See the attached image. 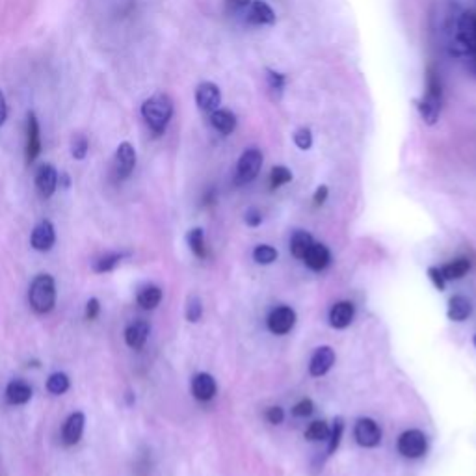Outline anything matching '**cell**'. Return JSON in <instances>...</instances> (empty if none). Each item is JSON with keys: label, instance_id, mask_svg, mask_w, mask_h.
Returning a JSON list of instances; mask_svg holds the SVG:
<instances>
[{"label": "cell", "instance_id": "cell-1", "mask_svg": "<svg viewBox=\"0 0 476 476\" xmlns=\"http://www.w3.org/2000/svg\"><path fill=\"white\" fill-rule=\"evenodd\" d=\"M142 117L155 136L166 133L171 117H173V101L168 93H155L142 105Z\"/></svg>", "mask_w": 476, "mask_h": 476}, {"label": "cell", "instance_id": "cell-2", "mask_svg": "<svg viewBox=\"0 0 476 476\" xmlns=\"http://www.w3.org/2000/svg\"><path fill=\"white\" fill-rule=\"evenodd\" d=\"M418 116L426 125H436L441 117L443 110V86L441 78L436 71L430 69L426 75V90H424L423 97L417 101Z\"/></svg>", "mask_w": 476, "mask_h": 476}, {"label": "cell", "instance_id": "cell-3", "mask_svg": "<svg viewBox=\"0 0 476 476\" xmlns=\"http://www.w3.org/2000/svg\"><path fill=\"white\" fill-rule=\"evenodd\" d=\"M456 51L469 58L470 71L476 75V12H461L454 30Z\"/></svg>", "mask_w": 476, "mask_h": 476}, {"label": "cell", "instance_id": "cell-4", "mask_svg": "<svg viewBox=\"0 0 476 476\" xmlns=\"http://www.w3.org/2000/svg\"><path fill=\"white\" fill-rule=\"evenodd\" d=\"M28 302L35 313L46 314L53 311L56 305V283L53 275L49 273L35 275L34 281L30 283Z\"/></svg>", "mask_w": 476, "mask_h": 476}, {"label": "cell", "instance_id": "cell-5", "mask_svg": "<svg viewBox=\"0 0 476 476\" xmlns=\"http://www.w3.org/2000/svg\"><path fill=\"white\" fill-rule=\"evenodd\" d=\"M262 151L259 147H248L237 162V182L238 185H248L257 179V175L262 168Z\"/></svg>", "mask_w": 476, "mask_h": 476}, {"label": "cell", "instance_id": "cell-6", "mask_svg": "<svg viewBox=\"0 0 476 476\" xmlns=\"http://www.w3.org/2000/svg\"><path fill=\"white\" fill-rule=\"evenodd\" d=\"M136 149L130 142H121L114 155V164H112V173L117 180H125L130 177V173L136 168Z\"/></svg>", "mask_w": 476, "mask_h": 476}, {"label": "cell", "instance_id": "cell-7", "mask_svg": "<svg viewBox=\"0 0 476 476\" xmlns=\"http://www.w3.org/2000/svg\"><path fill=\"white\" fill-rule=\"evenodd\" d=\"M396 447L404 458H420L428 448V439L420 430H406L398 437Z\"/></svg>", "mask_w": 476, "mask_h": 476}, {"label": "cell", "instance_id": "cell-8", "mask_svg": "<svg viewBox=\"0 0 476 476\" xmlns=\"http://www.w3.org/2000/svg\"><path fill=\"white\" fill-rule=\"evenodd\" d=\"M196 105L205 114H212L214 110H218L221 106V90L218 87V84L210 80L201 82L196 87Z\"/></svg>", "mask_w": 476, "mask_h": 476}, {"label": "cell", "instance_id": "cell-9", "mask_svg": "<svg viewBox=\"0 0 476 476\" xmlns=\"http://www.w3.org/2000/svg\"><path fill=\"white\" fill-rule=\"evenodd\" d=\"M354 437L361 447L374 448L380 445V441H382V430H380V426H377L376 420L365 417L359 418V420L355 423Z\"/></svg>", "mask_w": 476, "mask_h": 476}, {"label": "cell", "instance_id": "cell-10", "mask_svg": "<svg viewBox=\"0 0 476 476\" xmlns=\"http://www.w3.org/2000/svg\"><path fill=\"white\" fill-rule=\"evenodd\" d=\"M34 180L35 188H37V192H40L41 198H51V196L56 192V188H58L60 175L53 164L45 162L35 169Z\"/></svg>", "mask_w": 476, "mask_h": 476}, {"label": "cell", "instance_id": "cell-11", "mask_svg": "<svg viewBox=\"0 0 476 476\" xmlns=\"http://www.w3.org/2000/svg\"><path fill=\"white\" fill-rule=\"evenodd\" d=\"M294 324H296V313H294V309L287 307V305L275 307L268 316V330L272 331L273 335L289 333Z\"/></svg>", "mask_w": 476, "mask_h": 476}, {"label": "cell", "instance_id": "cell-12", "mask_svg": "<svg viewBox=\"0 0 476 476\" xmlns=\"http://www.w3.org/2000/svg\"><path fill=\"white\" fill-rule=\"evenodd\" d=\"M24 151H26V162L28 164L34 162L41 153L40 121H37L34 112L26 114V146H24Z\"/></svg>", "mask_w": 476, "mask_h": 476}, {"label": "cell", "instance_id": "cell-13", "mask_svg": "<svg viewBox=\"0 0 476 476\" xmlns=\"http://www.w3.org/2000/svg\"><path fill=\"white\" fill-rule=\"evenodd\" d=\"M54 242H56V231H54L53 221L41 220L32 231L30 244L35 251H49L53 250Z\"/></svg>", "mask_w": 476, "mask_h": 476}, {"label": "cell", "instance_id": "cell-14", "mask_svg": "<svg viewBox=\"0 0 476 476\" xmlns=\"http://www.w3.org/2000/svg\"><path fill=\"white\" fill-rule=\"evenodd\" d=\"M84 426H86V415L82 411L71 413L64 423V428H62V441H64L65 447H73L80 441Z\"/></svg>", "mask_w": 476, "mask_h": 476}, {"label": "cell", "instance_id": "cell-15", "mask_svg": "<svg viewBox=\"0 0 476 476\" xmlns=\"http://www.w3.org/2000/svg\"><path fill=\"white\" fill-rule=\"evenodd\" d=\"M246 17L257 26H268L275 23V12L264 0H251L250 6L246 8Z\"/></svg>", "mask_w": 476, "mask_h": 476}, {"label": "cell", "instance_id": "cell-16", "mask_svg": "<svg viewBox=\"0 0 476 476\" xmlns=\"http://www.w3.org/2000/svg\"><path fill=\"white\" fill-rule=\"evenodd\" d=\"M149 331H151V328H149V322H147V320L138 318L134 320V322H130V324L125 328V343H127L128 348H144L147 343V339H149Z\"/></svg>", "mask_w": 476, "mask_h": 476}, {"label": "cell", "instance_id": "cell-17", "mask_svg": "<svg viewBox=\"0 0 476 476\" xmlns=\"http://www.w3.org/2000/svg\"><path fill=\"white\" fill-rule=\"evenodd\" d=\"M333 365H335V352L330 346H320L309 361V372H311V376L320 377L328 374Z\"/></svg>", "mask_w": 476, "mask_h": 476}, {"label": "cell", "instance_id": "cell-18", "mask_svg": "<svg viewBox=\"0 0 476 476\" xmlns=\"http://www.w3.org/2000/svg\"><path fill=\"white\" fill-rule=\"evenodd\" d=\"M216 380L207 372H199L192 377V395L201 402H209L216 395Z\"/></svg>", "mask_w": 476, "mask_h": 476}, {"label": "cell", "instance_id": "cell-19", "mask_svg": "<svg viewBox=\"0 0 476 476\" xmlns=\"http://www.w3.org/2000/svg\"><path fill=\"white\" fill-rule=\"evenodd\" d=\"M355 314V307L354 303L350 302H339L335 303L330 311V324L331 328L335 330H344L352 324Z\"/></svg>", "mask_w": 476, "mask_h": 476}, {"label": "cell", "instance_id": "cell-20", "mask_svg": "<svg viewBox=\"0 0 476 476\" xmlns=\"http://www.w3.org/2000/svg\"><path fill=\"white\" fill-rule=\"evenodd\" d=\"M209 119L212 128L218 130L220 134H223V136H229L237 128V116H235V112L221 108V106L218 110L212 112V114H209Z\"/></svg>", "mask_w": 476, "mask_h": 476}, {"label": "cell", "instance_id": "cell-21", "mask_svg": "<svg viewBox=\"0 0 476 476\" xmlns=\"http://www.w3.org/2000/svg\"><path fill=\"white\" fill-rule=\"evenodd\" d=\"M32 395H34V391L24 380H12L6 387V400L12 406H23L30 402Z\"/></svg>", "mask_w": 476, "mask_h": 476}, {"label": "cell", "instance_id": "cell-22", "mask_svg": "<svg viewBox=\"0 0 476 476\" xmlns=\"http://www.w3.org/2000/svg\"><path fill=\"white\" fill-rule=\"evenodd\" d=\"M302 261L305 262V264H307L311 270H314V272H320V270H324V268L330 264L331 253L324 244L313 242V246L309 248V251L305 253V257H303Z\"/></svg>", "mask_w": 476, "mask_h": 476}, {"label": "cell", "instance_id": "cell-23", "mask_svg": "<svg viewBox=\"0 0 476 476\" xmlns=\"http://www.w3.org/2000/svg\"><path fill=\"white\" fill-rule=\"evenodd\" d=\"M136 302H138V305L142 309L153 311V309H157L160 305V302H162V289L157 287V284H146L136 294Z\"/></svg>", "mask_w": 476, "mask_h": 476}, {"label": "cell", "instance_id": "cell-24", "mask_svg": "<svg viewBox=\"0 0 476 476\" xmlns=\"http://www.w3.org/2000/svg\"><path fill=\"white\" fill-rule=\"evenodd\" d=\"M470 313H473V303H470L469 298L461 296V294L450 298L447 314L452 322H464V320L469 318Z\"/></svg>", "mask_w": 476, "mask_h": 476}, {"label": "cell", "instance_id": "cell-25", "mask_svg": "<svg viewBox=\"0 0 476 476\" xmlns=\"http://www.w3.org/2000/svg\"><path fill=\"white\" fill-rule=\"evenodd\" d=\"M123 253H117V251H110V253H105V255L97 257L92 264V270L95 273H108L112 272L114 268L123 261Z\"/></svg>", "mask_w": 476, "mask_h": 476}, {"label": "cell", "instance_id": "cell-26", "mask_svg": "<svg viewBox=\"0 0 476 476\" xmlns=\"http://www.w3.org/2000/svg\"><path fill=\"white\" fill-rule=\"evenodd\" d=\"M313 242H314L313 237H311L309 232L296 231L291 238L292 255L296 257V259H303V257H305V253L309 251V248L313 246Z\"/></svg>", "mask_w": 476, "mask_h": 476}, {"label": "cell", "instance_id": "cell-27", "mask_svg": "<svg viewBox=\"0 0 476 476\" xmlns=\"http://www.w3.org/2000/svg\"><path fill=\"white\" fill-rule=\"evenodd\" d=\"M186 240H188V246H190V250H192L194 255L199 257V259H205V257H207L209 250H207V242H205V231L201 229V227H194L192 231L188 232Z\"/></svg>", "mask_w": 476, "mask_h": 476}, {"label": "cell", "instance_id": "cell-28", "mask_svg": "<svg viewBox=\"0 0 476 476\" xmlns=\"http://www.w3.org/2000/svg\"><path fill=\"white\" fill-rule=\"evenodd\" d=\"M71 387V382H69V376L67 374H64V372H54V374H51L49 376V380H46V391L51 393V395H64V393H67Z\"/></svg>", "mask_w": 476, "mask_h": 476}, {"label": "cell", "instance_id": "cell-29", "mask_svg": "<svg viewBox=\"0 0 476 476\" xmlns=\"http://www.w3.org/2000/svg\"><path fill=\"white\" fill-rule=\"evenodd\" d=\"M469 268H470V264L467 259H456V261L445 264V266L441 268V273H443V278L447 279V281H452V279L464 278L465 273L469 272Z\"/></svg>", "mask_w": 476, "mask_h": 476}, {"label": "cell", "instance_id": "cell-30", "mask_svg": "<svg viewBox=\"0 0 476 476\" xmlns=\"http://www.w3.org/2000/svg\"><path fill=\"white\" fill-rule=\"evenodd\" d=\"M87 151H90V139H87L86 134H75L71 138V155L75 160H84L87 157Z\"/></svg>", "mask_w": 476, "mask_h": 476}, {"label": "cell", "instance_id": "cell-31", "mask_svg": "<svg viewBox=\"0 0 476 476\" xmlns=\"http://www.w3.org/2000/svg\"><path fill=\"white\" fill-rule=\"evenodd\" d=\"M330 426L324 420H314V423L309 424V428L305 430V437L309 441H328L330 437Z\"/></svg>", "mask_w": 476, "mask_h": 476}, {"label": "cell", "instance_id": "cell-32", "mask_svg": "<svg viewBox=\"0 0 476 476\" xmlns=\"http://www.w3.org/2000/svg\"><path fill=\"white\" fill-rule=\"evenodd\" d=\"M253 259L257 264H272L273 261H278V250L268 244L257 246L253 250Z\"/></svg>", "mask_w": 476, "mask_h": 476}, {"label": "cell", "instance_id": "cell-33", "mask_svg": "<svg viewBox=\"0 0 476 476\" xmlns=\"http://www.w3.org/2000/svg\"><path fill=\"white\" fill-rule=\"evenodd\" d=\"M185 314H186V320H188V322H192V324H196V322L201 320V316H203V303H201V300H199L198 296L188 298Z\"/></svg>", "mask_w": 476, "mask_h": 476}, {"label": "cell", "instance_id": "cell-34", "mask_svg": "<svg viewBox=\"0 0 476 476\" xmlns=\"http://www.w3.org/2000/svg\"><path fill=\"white\" fill-rule=\"evenodd\" d=\"M292 139H294V146L298 149H302V151H307V149L313 147V133H311L309 127L296 128L294 134H292Z\"/></svg>", "mask_w": 476, "mask_h": 476}, {"label": "cell", "instance_id": "cell-35", "mask_svg": "<svg viewBox=\"0 0 476 476\" xmlns=\"http://www.w3.org/2000/svg\"><path fill=\"white\" fill-rule=\"evenodd\" d=\"M292 180V171L284 166H275L272 168V173H270V186L272 188H279V186L289 185Z\"/></svg>", "mask_w": 476, "mask_h": 476}, {"label": "cell", "instance_id": "cell-36", "mask_svg": "<svg viewBox=\"0 0 476 476\" xmlns=\"http://www.w3.org/2000/svg\"><path fill=\"white\" fill-rule=\"evenodd\" d=\"M344 424L343 418H335L333 423V428L330 430V437H328V454H333L339 448V443H341V437H343Z\"/></svg>", "mask_w": 476, "mask_h": 476}, {"label": "cell", "instance_id": "cell-37", "mask_svg": "<svg viewBox=\"0 0 476 476\" xmlns=\"http://www.w3.org/2000/svg\"><path fill=\"white\" fill-rule=\"evenodd\" d=\"M266 80H268V87H270L272 92L281 93L283 92L284 80H287V78H284L283 73H279V71L266 69Z\"/></svg>", "mask_w": 476, "mask_h": 476}, {"label": "cell", "instance_id": "cell-38", "mask_svg": "<svg viewBox=\"0 0 476 476\" xmlns=\"http://www.w3.org/2000/svg\"><path fill=\"white\" fill-rule=\"evenodd\" d=\"M313 402L309 400V398H303V400H300L296 406L292 407V413H294V417H309L313 413Z\"/></svg>", "mask_w": 476, "mask_h": 476}, {"label": "cell", "instance_id": "cell-39", "mask_svg": "<svg viewBox=\"0 0 476 476\" xmlns=\"http://www.w3.org/2000/svg\"><path fill=\"white\" fill-rule=\"evenodd\" d=\"M428 275H430L432 283L436 284L437 291H445V284H447V279L443 278L441 268H436V266L428 268Z\"/></svg>", "mask_w": 476, "mask_h": 476}, {"label": "cell", "instance_id": "cell-40", "mask_svg": "<svg viewBox=\"0 0 476 476\" xmlns=\"http://www.w3.org/2000/svg\"><path fill=\"white\" fill-rule=\"evenodd\" d=\"M86 320H95L101 314V302L97 298H90L86 303Z\"/></svg>", "mask_w": 476, "mask_h": 476}, {"label": "cell", "instance_id": "cell-41", "mask_svg": "<svg viewBox=\"0 0 476 476\" xmlns=\"http://www.w3.org/2000/svg\"><path fill=\"white\" fill-rule=\"evenodd\" d=\"M266 418L272 424H281L284 420V411L279 406H273L266 411Z\"/></svg>", "mask_w": 476, "mask_h": 476}, {"label": "cell", "instance_id": "cell-42", "mask_svg": "<svg viewBox=\"0 0 476 476\" xmlns=\"http://www.w3.org/2000/svg\"><path fill=\"white\" fill-rule=\"evenodd\" d=\"M244 220H246V223L250 227H257V226H261V221H262V214H261V210H257V209H250L248 212H246V216H244Z\"/></svg>", "mask_w": 476, "mask_h": 476}, {"label": "cell", "instance_id": "cell-43", "mask_svg": "<svg viewBox=\"0 0 476 476\" xmlns=\"http://www.w3.org/2000/svg\"><path fill=\"white\" fill-rule=\"evenodd\" d=\"M328 194H330V190H328V186L325 185H320L318 188H316V192H314V205H324V201L328 199Z\"/></svg>", "mask_w": 476, "mask_h": 476}, {"label": "cell", "instance_id": "cell-44", "mask_svg": "<svg viewBox=\"0 0 476 476\" xmlns=\"http://www.w3.org/2000/svg\"><path fill=\"white\" fill-rule=\"evenodd\" d=\"M6 117H8V105H6V97H4V93H2V90H0V127L6 123Z\"/></svg>", "mask_w": 476, "mask_h": 476}, {"label": "cell", "instance_id": "cell-45", "mask_svg": "<svg viewBox=\"0 0 476 476\" xmlns=\"http://www.w3.org/2000/svg\"><path fill=\"white\" fill-rule=\"evenodd\" d=\"M250 2L251 0H231L232 6H237V8H248L250 6Z\"/></svg>", "mask_w": 476, "mask_h": 476}, {"label": "cell", "instance_id": "cell-46", "mask_svg": "<svg viewBox=\"0 0 476 476\" xmlns=\"http://www.w3.org/2000/svg\"><path fill=\"white\" fill-rule=\"evenodd\" d=\"M473 343H475V346H476V335H475V341H473Z\"/></svg>", "mask_w": 476, "mask_h": 476}]
</instances>
